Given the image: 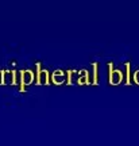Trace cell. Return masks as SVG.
Returning a JSON list of instances; mask_svg holds the SVG:
<instances>
[{"label":"cell","mask_w":139,"mask_h":146,"mask_svg":"<svg viewBox=\"0 0 139 146\" xmlns=\"http://www.w3.org/2000/svg\"><path fill=\"white\" fill-rule=\"evenodd\" d=\"M136 81L139 83V72H136Z\"/></svg>","instance_id":"6da1fadb"}]
</instances>
